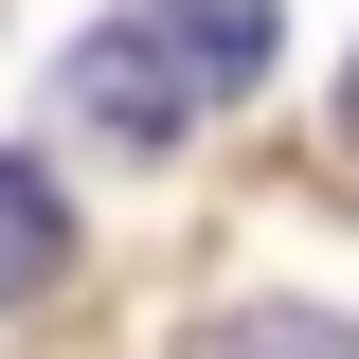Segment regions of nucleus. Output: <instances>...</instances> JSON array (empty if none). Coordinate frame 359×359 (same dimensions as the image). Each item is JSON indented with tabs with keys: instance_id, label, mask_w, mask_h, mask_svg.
Instances as JSON below:
<instances>
[{
	"instance_id": "obj_5",
	"label": "nucleus",
	"mask_w": 359,
	"mask_h": 359,
	"mask_svg": "<svg viewBox=\"0 0 359 359\" xmlns=\"http://www.w3.org/2000/svg\"><path fill=\"white\" fill-rule=\"evenodd\" d=\"M341 144H359V72H341Z\"/></svg>"
},
{
	"instance_id": "obj_3",
	"label": "nucleus",
	"mask_w": 359,
	"mask_h": 359,
	"mask_svg": "<svg viewBox=\"0 0 359 359\" xmlns=\"http://www.w3.org/2000/svg\"><path fill=\"white\" fill-rule=\"evenodd\" d=\"M180 359H359L341 306H216V323H180Z\"/></svg>"
},
{
	"instance_id": "obj_4",
	"label": "nucleus",
	"mask_w": 359,
	"mask_h": 359,
	"mask_svg": "<svg viewBox=\"0 0 359 359\" xmlns=\"http://www.w3.org/2000/svg\"><path fill=\"white\" fill-rule=\"evenodd\" d=\"M144 18L180 36V72H198V90H252V72H269V0H144Z\"/></svg>"
},
{
	"instance_id": "obj_1",
	"label": "nucleus",
	"mask_w": 359,
	"mask_h": 359,
	"mask_svg": "<svg viewBox=\"0 0 359 359\" xmlns=\"http://www.w3.org/2000/svg\"><path fill=\"white\" fill-rule=\"evenodd\" d=\"M54 90H72L108 144H180L198 108H216V90L180 72V36H162V18H108V36H72V72H54Z\"/></svg>"
},
{
	"instance_id": "obj_2",
	"label": "nucleus",
	"mask_w": 359,
	"mask_h": 359,
	"mask_svg": "<svg viewBox=\"0 0 359 359\" xmlns=\"http://www.w3.org/2000/svg\"><path fill=\"white\" fill-rule=\"evenodd\" d=\"M54 269H72V198H54V162L0 144V306H36Z\"/></svg>"
}]
</instances>
